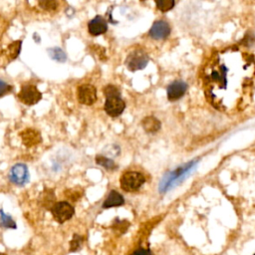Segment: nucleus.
<instances>
[{
	"instance_id": "nucleus-9",
	"label": "nucleus",
	"mask_w": 255,
	"mask_h": 255,
	"mask_svg": "<svg viewBox=\"0 0 255 255\" xmlns=\"http://www.w3.org/2000/svg\"><path fill=\"white\" fill-rule=\"evenodd\" d=\"M170 33V27L167 22L163 20H159L153 23L149 30V35L151 38L160 40L166 38Z\"/></svg>"
},
{
	"instance_id": "nucleus-12",
	"label": "nucleus",
	"mask_w": 255,
	"mask_h": 255,
	"mask_svg": "<svg viewBox=\"0 0 255 255\" xmlns=\"http://www.w3.org/2000/svg\"><path fill=\"white\" fill-rule=\"evenodd\" d=\"M20 135H21L23 144L26 145L27 147L35 146L38 143H40L42 140L40 132L34 128H27V129L23 130L20 133Z\"/></svg>"
},
{
	"instance_id": "nucleus-17",
	"label": "nucleus",
	"mask_w": 255,
	"mask_h": 255,
	"mask_svg": "<svg viewBox=\"0 0 255 255\" xmlns=\"http://www.w3.org/2000/svg\"><path fill=\"white\" fill-rule=\"evenodd\" d=\"M0 226L11 229H15L17 227L16 222L13 220V218L9 214H6L3 209H0Z\"/></svg>"
},
{
	"instance_id": "nucleus-21",
	"label": "nucleus",
	"mask_w": 255,
	"mask_h": 255,
	"mask_svg": "<svg viewBox=\"0 0 255 255\" xmlns=\"http://www.w3.org/2000/svg\"><path fill=\"white\" fill-rule=\"evenodd\" d=\"M156 7L162 11V12H166L169 11L170 9H172V7L174 6V1L173 0H158L155 2Z\"/></svg>"
},
{
	"instance_id": "nucleus-20",
	"label": "nucleus",
	"mask_w": 255,
	"mask_h": 255,
	"mask_svg": "<svg viewBox=\"0 0 255 255\" xmlns=\"http://www.w3.org/2000/svg\"><path fill=\"white\" fill-rule=\"evenodd\" d=\"M84 242V238L81 235L74 234L73 239L70 242V252H77L79 249H81Z\"/></svg>"
},
{
	"instance_id": "nucleus-3",
	"label": "nucleus",
	"mask_w": 255,
	"mask_h": 255,
	"mask_svg": "<svg viewBox=\"0 0 255 255\" xmlns=\"http://www.w3.org/2000/svg\"><path fill=\"white\" fill-rule=\"evenodd\" d=\"M50 210L53 215V218L59 223H64L70 220L75 213L73 205L70 204L68 201L55 202V204L52 206Z\"/></svg>"
},
{
	"instance_id": "nucleus-23",
	"label": "nucleus",
	"mask_w": 255,
	"mask_h": 255,
	"mask_svg": "<svg viewBox=\"0 0 255 255\" xmlns=\"http://www.w3.org/2000/svg\"><path fill=\"white\" fill-rule=\"evenodd\" d=\"M39 5L44 9V10H48V11H52L55 10L58 6V3L56 1H40Z\"/></svg>"
},
{
	"instance_id": "nucleus-26",
	"label": "nucleus",
	"mask_w": 255,
	"mask_h": 255,
	"mask_svg": "<svg viewBox=\"0 0 255 255\" xmlns=\"http://www.w3.org/2000/svg\"><path fill=\"white\" fill-rule=\"evenodd\" d=\"M0 255H6L5 253H2V252H0Z\"/></svg>"
},
{
	"instance_id": "nucleus-5",
	"label": "nucleus",
	"mask_w": 255,
	"mask_h": 255,
	"mask_svg": "<svg viewBox=\"0 0 255 255\" xmlns=\"http://www.w3.org/2000/svg\"><path fill=\"white\" fill-rule=\"evenodd\" d=\"M18 99L27 106H33L42 99V93L34 85H25L18 93Z\"/></svg>"
},
{
	"instance_id": "nucleus-11",
	"label": "nucleus",
	"mask_w": 255,
	"mask_h": 255,
	"mask_svg": "<svg viewBox=\"0 0 255 255\" xmlns=\"http://www.w3.org/2000/svg\"><path fill=\"white\" fill-rule=\"evenodd\" d=\"M187 90V85L182 81H175L167 87V98L173 102L181 98Z\"/></svg>"
},
{
	"instance_id": "nucleus-14",
	"label": "nucleus",
	"mask_w": 255,
	"mask_h": 255,
	"mask_svg": "<svg viewBox=\"0 0 255 255\" xmlns=\"http://www.w3.org/2000/svg\"><path fill=\"white\" fill-rule=\"evenodd\" d=\"M141 126L147 132H155L160 128V122L154 117H146L142 120Z\"/></svg>"
},
{
	"instance_id": "nucleus-2",
	"label": "nucleus",
	"mask_w": 255,
	"mask_h": 255,
	"mask_svg": "<svg viewBox=\"0 0 255 255\" xmlns=\"http://www.w3.org/2000/svg\"><path fill=\"white\" fill-rule=\"evenodd\" d=\"M144 176L137 171H127L123 173L120 179L122 189L128 192L137 190L144 183Z\"/></svg>"
},
{
	"instance_id": "nucleus-24",
	"label": "nucleus",
	"mask_w": 255,
	"mask_h": 255,
	"mask_svg": "<svg viewBox=\"0 0 255 255\" xmlns=\"http://www.w3.org/2000/svg\"><path fill=\"white\" fill-rule=\"evenodd\" d=\"M12 91V86L0 79V98L4 97Z\"/></svg>"
},
{
	"instance_id": "nucleus-4",
	"label": "nucleus",
	"mask_w": 255,
	"mask_h": 255,
	"mask_svg": "<svg viewBox=\"0 0 255 255\" xmlns=\"http://www.w3.org/2000/svg\"><path fill=\"white\" fill-rule=\"evenodd\" d=\"M8 177L13 184L17 186H24L30 179L29 169L24 163H16L10 168Z\"/></svg>"
},
{
	"instance_id": "nucleus-18",
	"label": "nucleus",
	"mask_w": 255,
	"mask_h": 255,
	"mask_svg": "<svg viewBox=\"0 0 255 255\" xmlns=\"http://www.w3.org/2000/svg\"><path fill=\"white\" fill-rule=\"evenodd\" d=\"M96 162L102 166H104L106 169H115L116 168V163L114 162L113 159H110L106 156H103V155H98L96 157Z\"/></svg>"
},
{
	"instance_id": "nucleus-27",
	"label": "nucleus",
	"mask_w": 255,
	"mask_h": 255,
	"mask_svg": "<svg viewBox=\"0 0 255 255\" xmlns=\"http://www.w3.org/2000/svg\"><path fill=\"white\" fill-rule=\"evenodd\" d=\"M253 255H255V253H254V254H253Z\"/></svg>"
},
{
	"instance_id": "nucleus-22",
	"label": "nucleus",
	"mask_w": 255,
	"mask_h": 255,
	"mask_svg": "<svg viewBox=\"0 0 255 255\" xmlns=\"http://www.w3.org/2000/svg\"><path fill=\"white\" fill-rule=\"evenodd\" d=\"M104 94L106 96V98L108 97H115V96H121V93L119 91V89L113 85H108L105 87L104 89Z\"/></svg>"
},
{
	"instance_id": "nucleus-1",
	"label": "nucleus",
	"mask_w": 255,
	"mask_h": 255,
	"mask_svg": "<svg viewBox=\"0 0 255 255\" xmlns=\"http://www.w3.org/2000/svg\"><path fill=\"white\" fill-rule=\"evenodd\" d=\"M203 89L217 110L234 114L245 110L255 91V60L238 48L215 54L204 69Z\"/></svg>"
},
{
	"instance_id": "nucleus-25",
	"label": "nucleus",
	"mask_w": 255,
	"mask_h": 255,
	"mask_svg": "<svg viewBox=\"0 0 255 255\" xmlns=\"http://www.w3.org/2000/svg\"><path fill=\"white\" fill-rule=\"evenodd\" d=\"M129 255H154L152 251L148 248L144 247H138L135 250H133Z\"/></svg>"
},
{
	"instance_id": "nucleus-7",
	"label": "nucleus",
	"mask_w": 255,
	"mask_h": 255,
	"mask_svg": "<svg viewBox=\"0 0 255 255\" xmlns=\"http://www.w3.org/2000/svg\"><path fill=\"white\" fill-rule=\"evenodd\" d=\"M77 97L80 104L91 106L97 101V89L91 84H83L78 87Z\"/></svg>"
},
{
	"instance_id": "nucleus-6",
	"label": "nucleus",
	"mask_w": 255,
	"mask_h": 255,
	"mask_svg": "<svg viewBox=\"0 0 255 255\" xmlns=\"http://www.w3.org/2000/svg\"><path fill=\"white\" fill-rule=\"evenodd\" d=\"M148 63V56L142 50H134L128 54L126 60V66L131 72L143 69Z\"/></svg>"
},
{
	"instance_id": "nucleus-16",
	"label": "nucleus",
	"mask_w": 255,
	"mask_h": 255,
	"mask_svg": "<svg viewBox=\"0 0 255 255\" xmlns=\"http://www.w3.org/2000/svg\"><path fill=\"white\" fill-rule=\"evenodd\" d=\"M48 54L50 56L51 59L57 61V62H60V63H63L67 60V56H66V53L59 47H54V48H50L48 51Z\"/></svg>"
},
{
	"instance_id": "nucleus-13",
	"label": "nucleus",
	"mask_w": 255,
	"mask_h": 255,
	"mask_svg": "<svg viewBox=\"0 0 255 255\" xmlns=\"http://www.w3.org/2000/svg\"><path fill=\"white\" fill-rule=\"evenodd\" d=\"M125 203V199L121 193H119L116 190H111L109 193L108 197L103 203V208H111V207H116V206H121Z\"/></svg>"
},
{
	"instance_id": "nucleus-19",
	"label": "nucleus",
	"mask_w": 255,
	"mask_h": 255,
	"mask_svg": "<svg viewBox=\"0 0 255 255\" xmlns=\"http://www.w3.org/2000/svg\"><path fill=\"white\" fill-rule=\"evenodd\" d=\"M43 197H44V199H42V204L46 208L51 209L52 206L55 204V202H54V199H55L54 192L52 190H50V189L45 190L44 193H43Z\"/></svg>"
},
{
	"instance_id": "nucleus-10",
	"label": "nucleus",
	"mask_w": 255,
	"mask_h": 255,
	"mask_svg": "<svg viewBox=\"0 0 255 255\" xmlns=\"http://www.w3.org/2000/svg\"><path fill=\"white\" fill-rule=\"evenodd\" d=\"M88 30L89 33L93 36H99L107 32L108 30V24L107 21L100 15H97L95 18H93L89 24H88Z\"/></svg>"
},
{
	"instance_id": "nucleus-15",
	"label": "nucleus",
	"mask_w": 255,
	"mask_h": 255,
	"mask_svg": "<svg viewBox=\"0 0 255 255\" xmlns=\"http://www.w3.org/2000/svg\"><path fill=\"white\" fill-rule=\"evenodd\" d=\"M21 46H22V41L18 40V41H15V42L11 43L7 47L6 56L8 57L9 61H12V60H14L18 57V55L20 54V51H21Z\"/></svg>"
},
{
	"instance_id": "nucleus-8",
	"label": "nucleus",
	"mask_w": 255,
	"mask_h": 255,
	"mask_svg": "<svg viewBox=\"0 0 255 255\" xmlns=\"http://www.w3.org/2000/svg\"><path fill=\"white\" fill-rule=\"evenodd\" d=\"M126 104L122 100L121 96L108 97L105 102V111L110 117H119L125 110Z\"/></svg>"
}]
</instances>
